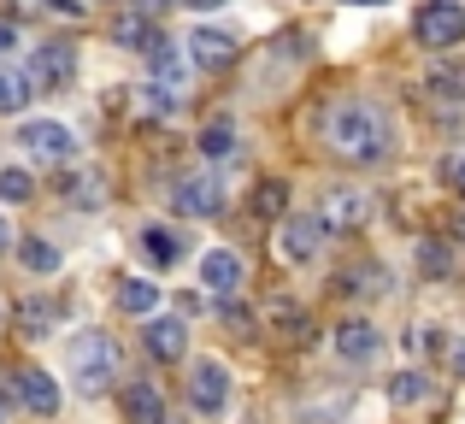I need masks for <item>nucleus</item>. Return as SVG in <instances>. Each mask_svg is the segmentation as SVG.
I'll use <instances>...</instances> for the list:
<instances>
[{"instance_id":"obj_31","label":"nucleus","mask_w":465,"mask_h":424,"mask_svg":"<svg viewBox=\"0 0 465 424\" xmlns=\"http://www.w3.org/2000/svg\"><path fill=\"white\" fill-rule=\"evenodd\" d=\"M442 183L465 201V153H448V160H442Z\"/></svg>"},{"instance_id":"obj_30","label":"nucleus","mask_w":465,"mask_h":424,"mask_svg":"<svg viewBox=\"0 0 465 424\" xmlns=\"http://www.w3.org/2000/svg\"><path fill=\"white\" fill-rule=\"evenodd\" d=\"M401 348H407L412 360H419V354H430V348H436V324H412V330L401 336Z\"/></svg>"},{"instance_id":"obj_12","label":"nucleus","mask_w":465,"mask_h":424,"mask_svg":"<svg viewBox=\"0 0 465 424\" xmlns=\"http://www.w3.org/2000/svg\"><path fill=\"white\" fill-rule=\"evenodd\" d=\"M189 59L201 71H224L230 59H236V35L230 30H213V24H201V30L189 35Z\"/></svg>"},{"instance_id":"obj_28","label":"nucleus","mask_w":465,"mask_h":424,"mask_svg":"<svg viewBox=\"0 0 465 424\" xmlns=\"http://www.w3.org/2000/svg\"><path fill=\"white\" fill-rule=\"evenodd\" d=\"M148 113L177 118V113H183V94H177V89H159V83H148Z\"/></svg>"},{"instance_id":"obj_3","label":"nucleus","mask_w":465,"mask_h":424,"mask_svg":"<svg viewBox=\"0 0 465 424\" xmlns=\"http://www.w3.org/2000/svg\"><path fill=\"white\" fill-rule=\"evenodd\" d=\"M412 35H419V47H430V54L460 47L465 42V6L460 0H424V6L412 12Z\"/></svg>"},{"instance_id":"obj_37","label":"nucleus","mask_w":465,"mask_h":424,"mask_svg":"<svg viewBox=\"0 0 465 424\" xmlns=\"http://www.w3.org/2000/svg\"><path fill=\"white\" fill-rule=\"evenodd\" d=\"M183 6H194V12H206V6H218V0H183Z\"/></svg>"},{"instance_id":"obj_11","label":"nucleus","mask_w":465,"mask_h":424,"mask_svg":"<svg viewBox=\"0 0 465 424\" xmlns=\"http://www.w3.org/2000/svg\"><path fill=\"white\" fill-rule=\"evenodd\" d=\"M201 283L218 295V307H224V301H236V289H242V253L213 248V253L201 260Z\"/></svg>"},{"instance_id":"obj_1","label":"nucleus","mask_w":465,"mask_h":424,"mask_svg":"<svg viewBox=\"0 0 465 424\" xmlns=\"http://www.w3.org/2000/svg\"><path fill=\"white\" fill-rule=\"evenodd\" d=\"M389 142H395V130H389V113L377 101L348 94V101L324 106V148L336 153V160L377 165V160H389Z\"/></svg>"},{"instance_id":"obj_21","label":"nucleus","mask_w":465,"mask_h":424,"mask_svg":"<svg viewBox=\"0 0 465 424\" xmlns=\"http://www.w3.org/2000/svg\"><path fill=\"white\" fill-rule=\"evenodd\" d=\"M201 153H206V160H230V153H236V124H230V118H206Z\"/></svg>"},{"instance_id":"obj_19","label":"nucleus","mask_w":465,"mask_h":424,"mask_svg":"<svg viewBox=\"0 0 465 424\" xmlns=\"http://www.w3.org/2000/svg\"><path fill=\"white\" fill-rule=\"evenodd\" d=\"M424 89H430V101H465V65H430L424 71Z\"/></svg>"},{"instance_id":"obj_8","label":"nucleus","mask_w":465,"mask_h":424,"mask_svg":"<svg viewBox=\"0 0 465 424\" xmlns=\"http://www.w3.org/2000/svg\"><path fill=\"white\" fill-rule=\"evenodd\" d=\"M171 207L183 218H213V212H224V189L213 177H177L171 183Z\"/></svg>"},{"instance_id":"obj_13","label":"nucleus","mask_w":465,"mask_h":424,"mask_svg":"<svg viewBox=\"0 0 465 424\" xmlns=\"http://www.w3.org/2000/svg\"><path fill=\"white\" fill-rule=\"evenodd\" d=\"M377 348H383V336H377L371 319H348L336 324V354L348 360V366H365V360H377Z\"/></svg>"},{"instance_id":"obj_25","label":"nucleus","mask_w":465,"mask_h":424,"mask_svg":"<svg viewBox=\"0 0 465 424\" xmlns=\"http://www.w3.org/2000/svg\"><path fill=\"white\" fill-rule=\"evenodd\" d=\"M283 207H289V183L265 177V183L253 189V218H283Z\"/></svg>"},{"instance_id":"obj_24","label":"nucleus","mask_w":465,"mask_h":424,"mask_svg":"<svg viewBox=\"0 0 465 424\" xmlns=\"http://www.w3.org/2000/svg\"><path fill=\"white\" fill-rule=\"evenodd\" d=\"M118 307H124V312H136V319H142V312H153V307H159V289L148 283V277H130V283L118 289Z\"/></svg>"},{"instance_id":"obj_32","label":"nucleus","mask_w":465,"mask_h":424,"mask_svg":"<svg viewBox=\"0 0 465 424\" xmlns=\"http://www.w3.org/2000/svg\"><path fill=\"white\" fill-rule=\"evenodd\" d=\"M424 271H436V277L448 271V248L442 242H424Z\"/></svg>"},{"instance_id":"obj_10","label":"nucleus","mask_w":465,"mask_h":424,"mask_svg":"<svg viewBox=\"0 0 465 424\" xmlns=\"http://www.w3.org/2000/svg\"><path fill=\"white\" fill-rule=\"evenodd\" d=\"M12 389H18V401L30 407V413H42V419L59 413V383L47 378L42 366H18V371H12Z\"/></svg>"},{"instance_id":"obj_27","label":"nucleus","mask_w":465,"mask_h":424,"mask_svg":"<svg viewBox=\"0 0 465 424\" xmlns=\"http://www.w3.org/2000/svg\"><path fill=\"white\" fill-rule=\"evenodd\" d=\"M30 195H35L30 172H18V165H12V172H0V201H30Z\"/></svg>"},{"instance_id":"obj_5","label":"nucleus","mask_w":465,"mask_h":424,"mask_svg":"<svg viewBox=\"0 0 465 424\" xmlns=\"http://www.w3.org/2000/svg\"><path fill=\"white\" fill-rule=\"evenodd\" d=\"M18 148L30 153L35 165H65L77 142H71V130L59 124V118H30V124L18 130Z\"/></svg>"},{"instance_id":"obj_38","label":"nucleus","mask_w":465,"mask_h":424,"mask_svg":"<svg viewBox=\"0 0 465 424\" xmlns=\"http://www.w3.org/2000/svg\"><path fill=\"white\" fill-rule=\"evenodd\" d=\"M454 242H465V212H460V218H454Z\"/></svg>"},{"instance_id":"obj_33","label":"nucleus","mask_w":465,"mask_h":424,"mask_svg":"<svg viewBox=\"0 0 465 424\" xmlns=\"http://www.w3.org/2000/svg\"><path fill=\"white\" fill-rule=\"evenodd\" d=\"M59 12H65V18H83V12H89V0H54Z\"/></svg>"},{"instance_id":"obj_20","label":"nucleus","mask_w":465,"mask_h":424,"mask_svg":"<svg viewBox=\"0 0 465 424\" xmlns=\"http://www.w3.org/2000/svg\"><path fill=\"white\" fill-rule=\"evenodd\" d=\"M148 59H153V83H159V89H177V94H183V77H189V65H183V54H177V47H171V42H159Z\"/></svg>"},{"instance_id":"obj_2","label":"nucleus","mask_w":465,"mask_h":424,"mask_svg":"<svg viewBox=\"0 0 465 424\" xmlns=\"http://www.w3.org/2000/svg\"><path fill=\"white\" fill-rule=\"evenodd\" d=\"M118 371H124V354L106 330H83L71 342V378H77L83 395H106L118 383Z\"/></svg>"},{"instance_id":"obj_39","label":"nucleus","mask_w":465,"mask_h":424,"mask_svg":"<svg viewBox=\"0 0 465 424\" xmlns=\"http://www.w3.org/2000/svg\"><path fill=\"white\" fill-rule=\"evenodd\" d=\"M136 6H142V12H159V6H165V0H136Z\"/></svg>"},{"instance_id":"obj_16","label":"nucleus","mask_w":465,"mask_h":424,"mask_svg":"<svg viewBox=\"0 0 465 424\" xmlns=\"http://www.w3.org/2000/svg\"><path fill=\"white\" fill-rule=\"evenodd\" d=\"M124 419L130 424H171L165 395H159L153 383H130V389H124Z\"/></svg>"},{"instance_id":"obj_34","label":"nucleus","mask_w":465,"mask_h":424,"mask_svg":"<svg viewBox=\"0 0 465 424\" xmlns=\"http://www.w3.org/2000/svg\"><path fill=\"white\" fill-rule=\"evenodd\" d=\"M12 42H18V35H12V24H6V18H0V54H6V47H12Z\"/></svg>"},{"instance_id":"obj_18","label":"nucleus","mask_w":465,"mask_h":424,"mask_svg":"<svg viewBox=\"0 0 465 424\" xmlns=\"http://www.w3.org/2000/svg\"><path fill=\"white\" fill-rule=\"evenodd\" d=\"M113 42H118V47H142V54H153L159 35H153L148 12H118V18H113Z\"/></svg>"},{"instance_id":"obj_26","label":"nucleus","mask_w":465,"mask_h":424,"mask_svg":"<svg viewBox=\"0 0 465 424\" xmlns=\"http://www.w3.org/2000/svg\"><path fill=\"white\" fill-rule=\"evenodd\" d=\"M395 407H424L430 401V378H424V371H407V378H395Z\"/></svg>"},{"instance_id":"obj_41","label":"nucleus","mask_w":465,"mask_h":424,"mask_svg":"<svg viewBox=\"0 0 465 424\" xmlns=\"http://www.w3.org/2000/svg\"><path fill=\"white\" fill-rule=\"evenodd\" d=\"M0 424H6V401H0Z\"/></svg>"},{"instance_id":"obj_14","label":"nucleus","mask_w":465,"mask_h":424,"mask_svg":"<svg viewBox=\"0 0 465 424\" xmlns=\"http://www.w3.org/2000/svg\"><path fill=\"white\" fill-rule=\"evenodd\" d=\"M148 354L165 360V366H177V360L189 354V324L183 319H153L148 324Z\"/></svg>"},{"instance_id":"obj_7","label":"nucleus","mask_w":465,"mask_h":424,"mask_svg":"<svg viewBox=\"0 0 465 424\" xmlns=\"http://www.w3.org/2000/svg\"><path fill=\"white\" fill-rule=\"evenodd\" d=\"M189 401H194V413H206V419H218L230 407V371L218 366V360H194V371H189Z\"/></svg>"},{"instance_id":"obj_9","label":"nucleus","mask_w":465,"mask_h":424,"mask_svg":"<svg viewBox=\"0 0 465 424\" xmlns=\"http://www.w3.org/2000/svg\"><path fill=\"white\" fill-rule=\"evenodd\" d=\"M324 236H330V230L318 224V212H295V218H283V260H295V265L318 260Z\"/></svg>"},{"instance_id":"obj_6","label":"nucleus","mask_w":465,"mask_h":424,"mask_svg":"<svg viewBox=\"0 0 465 424\" xmlns=\"http://www.w3.org/2000/svg\"><path fill=\"white\" fill-rule=\"evenodd\" d=\"M24 77H30V89H65V83L77 77V47L71 42H42L30 54V71H24Z\"/></svg>"},{"instance_id":"obj_29","label":"nucleus","mask_w":465,"mask_h":424,"mask_svg":"<svg viewBox=\"0 0 465 424\" xmlns=\"http://www.w3.org/2000/svg\"><path fill=\"white\" fill-rule=\"evenodd\" d=\"M65 201H77V207H101V177H71Z\"/></svg>"},{"instance_id":"obj_35","label":"nucleus","mask_w":465,"mask_h":424,"mask_svg":"<svg viewBox=\"0 0 465 424\" xmlns=\"http://www.w3.org/2000/svg\"><path fill=\"white\" fill-rule=\"evenodd\" d=\"M454 378H465V348H454Z\"/></svg>"},{"instance_id":"obj_40","label":"nucleus","mask_w":465,"mask_h":424,"mask_svg":"<svg viewBox=\"0 0 465 424\" xmlns=\"http://www.w3.org/2000/svg\"><path fill=\"white\" fill-rule=\"evenodd\" d=\"M348 6H389V0H348Z\"/></svg>"},{"instance_id":"obj_17","label":"nucleus","mask_w":465,"mask_h":424,"mask_svg":"<svg viewBox=\"0 0 465 424\" xmlns=\"http://www.w3.org/2000/svg\"><path fill=\"white\" fill-rule=\"evenodd\" d=\"M142 253H148L153 265H177L183 253H189V236H177L171 224H148L142 230Z\"/></svg>"},{"instance_id":"obj_36","label":"nucleus","mask_w":465,"mask_h":424,"mask_svg":"<svg viewBox=\"0 0 465 424\" xmlns=\"http://www.w3.org/2000/svg\"><path fill=\"white\" fill-rule=\"evenodd\" d=\"M12 248V230H6V218H0V253H6Z\"/></svg>"},{"instance_id":"obj_15","label":"nucleus","mask_w":465,"mask_h":424,"mask_svg":"<svg viewBox=\"0 0 465 424\" xmlns=\"http://www.w3.org/2000/svg\"><path fill=\"white\" fill-rule=\"evenodd\" d=\"M59 319H65V307H59L54 295H30V301H18V330H24V336H54V330H59Z\"/></svg>"},{"instance_id":"obj_22","label":"nucleus","mask_w":465,"mask_h":424,"mask_svg":"<svg viewBox=\"0 0 465 424\" xmlns=\"http://www.w3.org/2000/svg\"><path fill=\"white\" fill-rule=\"evenodd\" d=\"M30 77L24 71H12V65H0V113H24L30 106Z\"/></svg>"},{"instance_id":"obj_4","label":"nucleus","mask_w":465,"mask_h":424,"mask_svg":"<svg viewBox=\"0 0 465 424\" xmlns=\"http://www.w3.org/2000/svg\"><path fill=\"white\" fill-rule=\"evenodd\" d=\"M318 224H324L330 236H353V230H365V224H371V195L353 189V183L324 189V195H318Z\"/></svg>"},{"instance_id":"obj_23","label":"nucleus","mask_w":465,"mask_h":424,"mask_svg":"<svg viewBox=\"0 0 465 424\" xmlns=\"http://www.w3.org/2000/svg\"><path fill=\"white\" fill-rule=\"evenodd\" d=\"M18 260H24V271H59V248L54 242H42V236H24L18 242Z\"/></svg>"}]
</instances>
